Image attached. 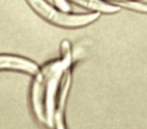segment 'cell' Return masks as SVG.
I'll use <instances>...</instances> for the list:
<instances>
[{
  "mask_svg": "<svg viewBox=\"0 0 147 129\" xmlns=\"http://www.w3.org/2000/svg\"><path fill=\"white\" fill-rule=\"evenodd\" d=\"M119 5L125 7V8L131 9V10L147 13V4L142 2H138V1H124V2L119 3Z\"/></svg>",
  "mask_w": 147,
  "mask_h": 129,
  "instance_id": "5",
  "label": "cell"
},
{
  "mask_svg": "<svg viewBox=\"0 0 147 129\" xmlns=\"http://www.w3.org/2000/svg\"><path fill=\"white\" fill-rule=\"evenodd\" d=\"M63 71L61 63H55L49 69H45L40 77H38L37 83L33 91V105L38 118L42 122L51 124L53 117V101L57 92L61 72Z\"/></svg>",
  "mask_w": 147,
  "mask_h": 129,
  "instance_id": "1",
  "label": "cell"
},
{
  "mask_svg": "<svg viewBox=\"0 0 147 129\" xmlns=\"http://www.w3.org/2000/svg\"><path fill=\"white\" fill-rule=\"evenodd\" d=\"M27 1L33 7V9L43 18L59 25H63V26H82V25L92 22L98 17L97 14L67 15L65 13H61L57 10H55L53 7L47 5L43 0H27Z\"/></svg>",
  "mask_w": 147,
  "mask_h": 129,
  "instance_id": "2",
  "label": "cell"
},
{
  "mask_svg": "<svg viewBox=\"0 0 147 129\" xmlns=\"http://www.w3.org/2000/svg\"><path fill=\"white\" fill-rule=\"evenodd\" d=\"M11 68L24 70L29 73H36L37 68L32 63L20 57H9V55H0V69Z\"/></svg>",
  "mask_w": 147,
  "mask_h": 129,
  "instance_id": "3",
  "label": "cell"
},
{
  "mask_svg": "<svg viewBox=\"0 0 147 129\" xmlns=\"http://www.w3.org/2000/svg\"><path fill=\"white\" fill-rule=\"evenodd\" d=\"M77 2L82 3L90 8H94L97 10L104 11V12H115L118 10V7L112 6V5L106 4L104 2H101L99 0H75Z\"/></svg>",
  "mask_w": 147,
  "mask_h": 129,
  "instance_id": "4",
  "label": "cell"
}]
</instances>
